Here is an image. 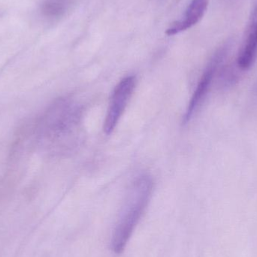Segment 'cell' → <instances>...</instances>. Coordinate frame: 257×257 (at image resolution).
Here are the masks:
<instances>
[{"instance_id": "obj_5", "label": "cell", "mask_w": 257, "mask_h": 257, "mask_svg": "<svg viewBox=\"0 0 257 257\" xmlns=\"http://www.w3.org/2000/svg\"><path fill=\"white\" fill-rule=\"evenodd\" d=\"M257 57V18H250L248 29L241 51L237 59V65L241 70L250 69Z\"/></svg>"}, {"instance_id": "obj_4", "label": "cell", "mask_w": 257, "mask_h": 257, "mask_svg": "<svg viewBox=\"0 0 257 257\" xmlns=\"http://www.w3.org/2000/svg\"><path fill=\"white\" fill-rule=\"evenodd\" d=\"M210 0H192L186 10L184 18L175 21L166 31L168 36H174L191 28L200 21L206 12Z\"/></svg>"}, {"instance_id": "obj_3", "label": "cell", "mask_w": 257, "mask_h": 257, "mask_svg": "<svg viewBox=\"0 0 257 257\" xmlns=\"http://www.w3.org/2000/svg\"><path fill=\"white\" fill-rule=\"evenodd\" d=\"M136 77L127 76L118 83L111 96L104 123V133L111 135L114 131L136 87Z\"/></svg>"}, {"instance_id": "obj_1", "label": "cell", "mask_w": 257, "mask_h": 257, "mask_svg": "<svg viewBox=\"0 0 257 257\" xmlns=\"http://www.w3.org/2000/svg\"><path fill=\"white\" fill-rule=\"evenodd\" d=\"M152 190V180L148 175H142L133 182L113 231L111 244L114 253L119 254L124 250L149 204Z\"/></svg>"}, {"instance_id": "obj_6", "label": "cell", "mask_w": 257, "mask_h": 257, "mask_svg": "<svg viewBox=\"0 0 257 257\" xmlns=\"http://www.w3.org/2000/svg\"><path fill=\"white\" fill-rule=\"evenodd\" d=\"M69 6V0H45L42 5V15L48 18L63 16Z\"/></svg>"}, {"instance_id": "obj_2", "label": "cell", "mask_w": 257, "mask_h": 257, "mask_svg": "<svg viewBox=\"0 0 257 257\" xmlns=\"http://www.w3.org/2000/svg\"><path fill=\"white\" fill-rule=\"evenodd\" d=\"M228 52H229V45H225L220 48L210 60L190 99V103L184 114V123H187L190 121L199 107L203 103L212 85L216 74L222 67Z\"/></svg>"}]
</instances>
